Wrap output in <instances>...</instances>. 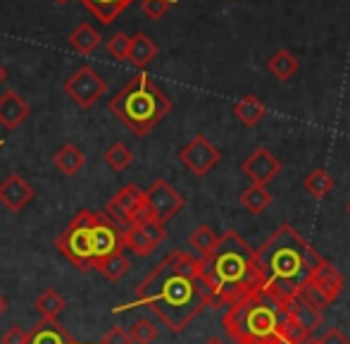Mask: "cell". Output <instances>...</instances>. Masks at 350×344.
<instances>
[{"instance_id":"obj_35","label":"cell","mask_w":350,"mask_h":344,"mask_svg":"<svg viewBox=\"0 0 350 344\" xmlns=\"http://www.w3.org/2000/svg\"><path fill=\"white\" fill-rule=\"evenodd\" d=\"M27 340H29V332L22 330L19 325H12V328H8V330L3 332L0 344H27Z\"/></svg>"},{"instance_id":"obj_17","label":"cell","mask_w":350,"mask_h":344,"mask_svg":"<svg viewBox=\"0 0 350 344\" xmlns=\"http://www.w3.org/2000/svg\"><path fill=\"white\" fill-rule=\"evenodd\" d=\"M29 115H31V106L14 88L0 96V127L3 130L14 132L17 127H22V122H27Z\"/></svg>"},{"instance_id":"obj_42","label":"cell","mask_w":350,"mask_h":344,"mask_svg":"<svg viewBox=\"0 0 350 344\" xmlns=\"http://www.w3.org/2000/svg\"><path fill=\"white\" fill-rule=\"evenodd\" d=\"M346 210H348V218H350V201H348V206H346Z\"/></svg>"},{"instance_id":"obj_15","label":"cell","mask_w":350,"mask_h":344,"mask_svg":"<svg viewBox=\"0 0 350 344\" xmlns=\"http://www.w3.org/2000/svg\"><path fill=\"white\" fill-rule=\"evenodd\" d=\"M288 311L291 323H293V340H291V344L305 340V337H314L317 328L324 325V311H317V308L305 304L298 297L293 302H288Z\"/></svg>"},{"instance_id":"obj_32","label":"cell","mask_w":350,"mask_h":344,"mask_svg":"<svg viewBox=\"0 0 350 344\" xmlns=\"http://www.w3.org/2000/svg\"><path fill=\"white\" fill-rule=\"evenodd\" d=\"M129 41H131L129 34H124V32L112 34V36L107 38V53H110L115 60H126V56H129Z\"/></svg>"},{"instance_id":"obj_34","label":"cell","mask_w":350,"mask_h":344,"mask_svg":"<svg viewBox=\"0 0 350 344\" xmlns=\"http://www.w3.org/2000/svg\"><path fill=\"white\" fill-rule=\"evenodd\" d=\"M98 344H134V342H131V337H129V330L115 325V328H110L105 335H103V340Z\"/></svg>"},{"instance_id":"obj_18","label":"cell","mask_w":350,"mask_h":344,"mask_svg":"<svg viewBox=\"0 0 350 344\" xmlns=\"http://www.w3.org/2000/svg\"><path fill=\"white\" fill-rule=\"evenodd\" d=\"M27 344H79L57 321H38L29 330Z\"/></svg>"},{"instance_id":"obj_7","label":"cell","mask_w":350,"mask_h":344,"mask_svg":"<svg viewBox=\"0 0 350 344\" xmlns=\"http://www.w3.org/2000/svg\"><path fill=\"white\" fill-rule=\"evenodd\" d=\"M103 213L117 223L120 228H126V225L134 223H148L150 213H148V206L143 201V189H139L136 184H124L110 201L105 204V210ZM155 223V220H152Z\"/></svg>"},{"instance_id":"obj_26","label":"cell","mask_w":350,"mask_h":344,"mask_svg":"<svg viewBox=\"0 0 350 344\" xmlns=\"http://www.w3.org/2000/svg\"><path fill=\"white\" fill-rule=\"evenodd\" d=\"M239 201H241V206L248 210V213L260 215V213H265V210L269 208V204H272V194L267 191V186L250 184L248 189L241 191Z\"/></svg>"},{"instance_id":"obj_21","label":"cell","mask_w":350,"mask_h":344,"mask_svg":"<svg viewBox=\"0 0 350 344\" xmlns=\"http://www.w3.org/2000/svg\"><path fill=\"white\" fill-rule=\"evenodd\" d=\"M53 165H55V168L60 170L65 177H74L79 170L83 168V165H86V153H83L77 144H65L55 151V156H53Z\"/></svg>"},{"instance_id":"obj_8","label":"cell","mask_w":350,"mask_h":344,"mask_svg":"<svg viewBox=\"0 0 350 344\" xmlns=\"http://www.w3.org/2000/svg\"><path fill=\"white\" fill-rule=\"evenodd\" d=\"M65 93L79 108L88 110L107 93V82L91 65H83L65 79Z\"/></svg>"},{"instance_id":"obj_33","label":"cell","mask_w":350,"mask_h":344,"mask_svg":"<svg viewBox=\"0 0 350 344\" xmlns=\"http://www.w3.org/2000/svg\"><path fill=\"white\" fill-rule=\"evenodd\" d=\"M176 5V0H141V10L150 19H160Z\"/></svg>"},{"instance_id":"obj_22","label":"cell","mask_w":350,"mask_h":344,"mask_svg":"<svg viewBox=\"0 0 350 344\" xmlns=\"http://www.w3.org/2000/svg\"><path fill=\"white\" fill-rule=\"evenodd\" d=\"M234 115H236V120H239L241 125L255 127L260 120H262L265 115H267V108L262 106V101H260L258 96L248 93V96H243V98H241V101L234 106Z\"/></svg>"},{"instance_id":"obj_5","label":"cell","mask_w":350,"mask_h":344,"mask_svg":"<svg viewBox=\"0 0 350 344\" xmlns=\"http://www.w3.org/2000/svg\"><path fill=\"white\" fill-rule=\"evenodd\" d=\"M107 108L136 136H148L172 112V101L146 72H139L110 98Z\"/></svg>"},{"instance_id":"obj_1","label":"cell","mask_w":350,"mask_h":344,"mask_svg":"<svg viewBox=\"0 0 350 344\" xmlns=\"http://www.w3.org/2000/svg\"><path fill=\"white\" fill-rule=\"evenodd\" d=\"M146 306L167 325V330L184 332L205 308L210 294L198 273V258L189 251H172L165 256L136 287V302L122 306Z\"/></svg>"},{"instance_id":"obj_39","label":"cell","mask_w":350,"mask_h":344,"mask_svg":"<svg viewBox=\"0 0 350 344\" xmlns=\"http://www.w3.org/2000/svg\"><path fill=\"white\" fill-rule=\"evenodd\" d=\"M203 344H226L224 340H221V337H210L208 342H203Z\"/></svg>"},{"instance_id":"obj_9","label":"cell","mask_w":350,"mask_h":344,"mask_svg":"<svg viewBox=\"0 0 350 344\" xmlns=\"http://www.w3.org/2000/svg\"><path fill=\"white\" fill-rule=\"evenodd\" d=\"M143 201L148 206V213L155 223L167 225L181 208H184V196L174 189L167 180H155L146 191H143Z\"/></svg>"},{"instance_id":"obj_11","label":"cell","mask_w":350,"mask_h":344,"mask_svg":"<svg viewBox=\"0 0 350 344\" xmlns=\"http://www.w3.org/2000/svg\"><path fill=\"white\" fill-rule=\"evenodd\" d=\"M219 158H221V153L217 151V146L203 134H196L193 139L179 151V163L189 172H193L196 177L208 175V172L219 163Z\"/></svg>"},{"instance_id":"obj_13","label":"cell","mask_w":350,"mask_h":344,"mask_svg":"<svg viewBox=\"0 0 350 344\" xmlns=\"http://www.w3.org/2000/svg\"><path fill=\"white\" fill-rule=\"evenodd\" d=\"M241 170L248 175V180L253 182V184L267 186L281 172V163H279V158H274L272 151L260 146V149H255L253 153L241 163Z\"/></svg>"},{"instance_id":"obj_31","label":"cell","mask_w":350,"mask_h":344,"mask_svg":"<svg viewBox=\"0 0 350 344\" xmlns=\"http://www.w3.org/2000/svg\"><path fill=\"white\" fill-rule=\"evenodd\" d=\"M129 337L134 344H152L157 340V325L150 318H136V321L131 323Z\"/></svg>"},{"instance_id":"obj_10","label":"cell","mask_w":350,"mask_h":344,"mask_svg":"<svg viewBox=\"0 0 350 344\" xmlns=\"http://www.w3.org/2000/svg\"><path fill=\"white\" fill-rule=\"evenodd\" d=\"M167 237V230L165 225L160 223H134V225H126L122 228V247L129 249L134 256L139 258H148Z\"/></svg>"},{"instance_id":"obj_6","label":"cell","mask_w":350,"mask_h":344,"mask_svg":"<svg viewBox=\"0 0 350 344\" xmlns=\"http://www.w3.org/2000/svg\"><path fill=\"white\" fill-rule=\"evenodd\" d=\"M91 215L93 210H79L70 225L55 237V249L81 273H88L96 263L91 247Z\"/></svg>"},{"instance_id":"obj_24","label":"cell","mask_w":350,"mask_h":344,"mask_svg":"<svg viewBox=\"0 0 350 344\" xmlns=\"http://www.w3.org/2000/svg\"><path fill=\"white\" fill-rule=\"evenodd\" d=\"M100 41H103V36L88 22H81L70 34V46L77 53H81V56H91V53L100 46Z\"/></svg>"},{"instance_id":"obj_14","label":"cell","mask_w":350,"mask_h":344,"mask_svg":"<svg viewBox=\"0 0 350 344\" xmlns=\"http://www.w3.org/2000/svg\"><path fill=\"white\" fill-rule=\"evenodd\" d=\"M305 284H310L312 289H317V292L322 294L329 304H334L338 297H341L343 287H346V278H343L341 270H338L336 265L329 263L327 258H322Z\"/></svg>"},{"instance_id":"obj_43","label":"cell","mask_w":350,"mask_h":344,"mask_svg":"<svg viewBox=\"0 0 350 344\" xmlns=\"http://www.w3.org/2000/svg\"><path fill=\"white\" fill-rule=\"evenodd\" d=\"M3 146H5V141H3V139H0V149H3Z\"/></svg>"},{"instance_id":"obj_37","label":"cell","mask_w":350,"mask_h":344,"mask_svg":"<svg viewBox=\"0 0 350 344\" xmlns=\"http://www.w3.org/2000/svg\"><path fill=\"white\" fill-rule=\"evenodd\" d=\"M10 308V302H8V297H5L3 292H0V316H3L5 311Z\"/></svg>"},{"instance_id":"obj_41","label":"cell","mask_w":350,"mask_h":344,"mask_svg":"<svg viewBox=\"0 0 350 344\" xmlns=\"http://www.w3.org/2000/svg\"><path fill=\"white\" fill-rule=\"evenodd\" d=\"M55 3H60V5H65V3H70V0H55Z\"/></svg>"},{"instance_id":"obj_16","label":"cell","mask_w":350,"mask_h":344,"mask_svg":"<svg viewBox=\"0 0 350 344\" xmlns=\"http://www.w3.org/2000/svg\"><path fill=\"white\" fill-rule=\"evenodd\" d=\"M33 196H36L33 186L29 184L22 175H17V172H12V175H8L0 182V204H3L10 213H22L33 201Z\"/></svg>"},{"instance_id":"obj_20","label":"cell","mask_w":350,"mask_h":344,"mask_svg":"<svg viewBox=\"0 0 350 344\" xmlns=\"http://www.w3.org/2000/svg\"><path fill=\"white\" fill-rule=\"evenodd\" d=\"M93 268H96L105 280L117 282V280H122L131 270V260L126 258L124 249H120V251H112V254H107V256L98 258L96 263H93Z\"/></svg>"},{"instance_id":"obj_29","label":"cell","mask_w":350,"mask_h":344,"mask_svg":"<svg viewBox=\"0 0 350 344\" xmlns=\"http://www.w3.org/2000/svg\"><path fill=\"white\" fill-rule=\"evenodd\" d=\"M217 242H219V234H217L210 225H198V228L189 234V244H191V249L198 254V258L208 256L212 249L217 247Z\"/></svg>"},{"instance_id":"obj_28","label":"cell","mask_w":350,"mask_h":344,"mask_svg":"<svg viewBox=\"0 0 350 344\" xmlns=\"http://www.w3.org/2000/svg\"><path fill=\"white\" fill-rule=\"evenodd\" d=\"M298 67H300L298 58H295L291 51H277V53H274V56L267 60L269 75L277 77L279 82L291 79V77H293L295 72H298Z\"/></svg>"},{"instance_id":"obj_27","label":"cell","mask_w":350,"mask_h":344,"mask_svg":"<svg viewBox=\"0 0 350 344\" xmlns=\"http://www.w3.org/2000/svg\"><path fill=\"white\" fill-rule=\"evenodd\" d=\"M303 186H305V191L312 196V199L322 201V199H327V196L332 194L334 177L329 175V172L324 170V168H314V170H310L308 175H305Z\"/></svg>"},{"instance_id":"obj_4","label":"cell","mask_w":350,"mask_h":344,"mask_svg":"<svg viewBox=\"0 0 350 344\" xmlns=\"http://www.w3.org/2000/svg\"><path fill=\"white\" fill-rule=\"evenodd\" d=\"M221 325L234 344H291L293 340L288 302H279L262 287L231 304Z\"/></svg>"},{"instance_id":"obj_30","label":"cell","mask_w":350,"mask_h":344,"mask_svg":"<svg viewBox=\"0 0 350 344\" xmlns=\"http://www.w3.org/2000/svg\"><path fill=\"white\" fill-rule=\"evenodd\" d=\"M105 163H107V168H110V170L122 172V170H126L131 163H134V153H131V149L126 144L115 141V144L105 151Z\"/></svg>"},{"instance_id":"obj_25","label":"cell","mask_w":350,"mask_h":344,"mask_svg":"<svg viewBox=\"0 0 350 344\" xmlns=\"http://www.w3.org/2000/svg\"><path fill=\"white\" fill-rule=\"evenodd\" d=\"M103 24H112L134 0H81Z\"/></svg>"},{"instance_id":"obj_23","label":"cell","mask_w":350,"mask_h":344,"mask_svg":"<svg viewBox=\"0 0 350 344\" xmlns=\"http://www.w3.org/2000/svg\"><path fill=\"white\" fill-rule=\"evenodd\" d=\"M33 308H36V313L43 321H57L60 313L67 308V299L60 292H55V289H46V292H41L36 297Z\"/></svg>"},{"instance_id":"obj_19","label":"cell","mask_w":350,"mask_h":344,"mask_svg":"<svg viewBox=\"0 0 350 344\" xmlns=\"http://www.w3.org/2000/svg\"><path fill=\"white\" fill-rule=\"evenodd\" d=\"M157 53H160L157 43L152 41L148 34L139 32V34H134L129 41V56H126V60H129L136 70H146V67L157 58Z\"/></svg>"},{"instance_id":"obj_38","label":"cell","mask_w":350,"mask_h":344,"mask_svg":"<svg viewBox=\"0 0 350 344\" xmlns=\"http://www.w3.org/2000/svg\"><path fill=\"white\" fill-rule=\"evenodd\" d=\"M295 344H319V337H305V340H300Z\"/></svg>"},{"instance_id":"obj_36","label":"cell","mask_w":350,"mask_h":344,"mask_svg":"<svg viewBox=\"0 0 350 344\" xmlns=\"http://www.w3.org/2000/svg\"><path fill=\"white\" fill-rule=\"evenodd\" d=\"M319 344H350V340H348L346 335H343L341 330L332 328V330H327L322 337H319Z\"/></svg>"},{"instance_id":"obj_40","label":"cell","mask_w":350,"mask_h":344,"mask_svg":"<svg viewBox=\"0 0 350 344\" xmlns=\"http://www.w3.org/2000/svg\"><path fill=\"white\" fill-rule=\"evenodd\" d=\"M5 79H8V70H5V67L0 65V84H3Z\"/></svg>"},{"instance_id":"obj_3","label":"cell","mask_w":350,"mask_h":344,"mask_svg":"<svg viewBox=\"0 0 350 344\" xmlns=\"http://www.w3.org/2000/svg\"><path fill=\"white\" fill-rule=\"evenodd\" d=\"M319 260L322 256L291 223H281L272 237L255 251L262 289L279 302H293L298 297L300 287L308 282Z\"/></svg>"},{"instance_id":"obj_2","label":"cell","mask_w":350,"mask_h":344,"mask_svg":"<svg viewBox=\"0 0 350 344\" xmlns=\"http://www.w3.org/2000/svg\"><path fill=\"white\" fill-rule=\"evenodd\" d=\"M198 273L210 294V308L231 306L262 287L255 249L236 230L219 234L217 247L198 258Z\"/></svg>"},{"instance_id":"obj_12","label":"cell","mask_w":350,"mask_h":344,"mask_svg":"<svg viewBox=\"0 0 350 344\" xmlns=\"http://www.w3.org/2000/svg\"><path fill=\"white\" fill-rule=\"evenodd\" d=\"M91 247L96 260L124 249L122 247V228L117 223H112L103 210H98V213L93 210L91 215Z\"/></svg>"}]
</instances>
